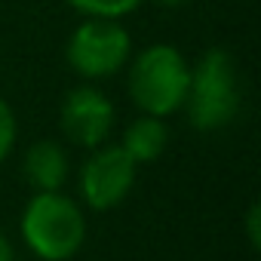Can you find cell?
I'll list each match as a JSON object with an SVG mask.
<instances>
[{
  "label": "cell",
  "instance_id": "obj_2",
  "mask_svg": "<svg viewBox=\"0 0 261 261\" xmlns=\"http://www.w3.org/2000/svg\"><path fill=\"white\" fill-rule=\"evenodd\" d=\"M19 230L40 261H68L86 243V215L62 191L34 194L22 209Z\"/></svg>",
  "mask_w": 261,
  "mask_h": 261
},
{
  "label": "cell",
  "instance_id": "obj_1",
  "mask_svg": "<svg viewBox=\"0 0 261 261\" xmlns=\"http://www.w3.org/2000/svg\"><path fill=\"white\" fill-rule=\"evenodd\" d=\"M188 83H191V65L185 53L172 43L145 46L133 59L129 77H126V89H129L133 105L142 114H151L160 120L185 108Z\"/></svg>",
  "mask_w": 261,
  "mask_h": 261
},
{
  "label": "cell",
  "instance_id": "obj_3",
  "mask_svg": "<svg viewBox=\"0 0 261 261\" xmlns=\"http://www.w3.org/2000/svg\"><path fill=\"white\" fill-rule=\"evenodd\" d=\"M185 111L191 126L200 129V133L224 129L237 117L240 77H237V62L227 49H206L197 59V65H191Z\"/></svg>",
  "mask_w": 261,
  "mask_h": 261
},
{
  "label": "cell",
  "instance_id": "obj_13",
  "mask_svg": "<svg viewBox=\"0 0 261 261\" xmlns=\"http://www.w3.org/2000/svg\"><path fill=\"white\" fill-rule=\"evenodd\" d=\"M157 4H163V7H181V4H188V0H157Z\"/></svg>",
  "mask_w": 261,
  "mask_h": 261
},
{
  "label": "cell",
  "instance_id": "obj_12",
  "mask_svg": "<svg viewBox=\"0 0 261 261\" xmlns=\"http://www.w3.org/2000/svg\"><path fill=\"white\" fill-rule=\"evenodd\" d=\"M0 261H16V252H13V243L7 233H0Z\"/></svg>",
  "mask_w": 261,
  "mask_h": 261
},
{
  "label": "cell",
  "instance_id": "obj_4",
  "mask_svg": "<svg viewBox=\"0 0 261 261\" xmlns=\"http://www.w3.org/2000/svg\"><path fill=\"white\" fill-rule=\"evenodd\" d=\"M65 56L80 80H108L120 74L133 56V37L114 19H83V25H77L68 37Z\"/></svg>",
  "mask_w": 261,
  "mask_h": 261
},
{
  "label": "cell",
  "instance_id": "obj_5",
  "mask_svg": "<svg viewBox=\"0 0 261 261\" xmlns=\"http://www.w3.org/2000/svg\"><path fill=\"white\" fill-rule=\"evenodd\" d=\"M136 178H139V166L129 160V154L120 145L92 148L89 157L80 163V175H77L80 200L95 212H108L129 197V191L136 188Z\"/></svg>",
  "mask_w": 261,
  "mask_h": 261
},
{
  "label": "cell",
  "instance_id": "obj_7",
  "mask_svg": "<svg viewBox=\"0 0 261 261\" xmlns=\"http://www.w3.org/2000/svg\"><path fill=\"white\" fill-rule=\"evenodd\" d=\"M22 172H25V181H28V188L34 194L62 191L68 185V175H71V163H68L65 145H59L53 139L34 142L25 151V157H22Z\"/></svg>",
  "mask_w": 261,
  "mask_h": 261
},
{
  "label": "cell",
  "instance_id": "obj_6",
  "mask_svg": "<svg viewBox=\"0 0 261 261\" xmlns=\"http://www.w3.org/2000/svg\"><path fill=\"white\" fill-rule=\"evenodd\" d=\"M59 126L65 142H71L74 148H101L111 139L114 129V101L92 83H80L74 86L59 111Z\"/></svg>",
  "mask_w": 261,
  "mask_h": 261
},
{
  "label": "cell",
  "instance_id": "obj_10",
  "mask_svg": "<svg viewBox=\"0 0 261 261\" xmlns=\"http://www.w3.org/2000/svg\"><path fill=\"white\" fill-rule=\"evenodd\" d=\"M16 136H19V126H16V111L10 108L7 98H0V163H4L16 145Z\"/></svg>",
  "mask_w": 261,
  "mask_h": 261
},
{
  "label": "cell",
  "instance_id": "obj_11",
  "mask_svg": "<svg viewBox=\"0 0 261 261\" xmlns=\"http://www.w3.org/2000/svg\"><path fill=\"white\" fill-rule=\"evenodd\" d=\"M246 237L252 249H261V206L258 203H252L246 212Z\"/></svg>",
  "mask_w": 261,
  "mask_h": 261
},
{
  "label": "cell",
  "instance_id": "obj_9",
  "mask_svg": "<svg viewBox=\"0 0 261 261\" xmlns=\"http://www.w3.org/2000/svg\"><path fill=\"white\" fill-rule=\"evenodd\" d=\"M68 4L77 13H83L86 19H114V22H120L123 16L136 13L145 0H68Z\"/></svg>",
  "mask_w": 261,
  "mask_h": 261
},
{
  "label": "cell",
  "instance_id": "obj_8",
  "mask_svg": "<svg viewBox=\"0 0 261 261\" xmlns=\"http://www.w3.org/2000/svg\"><path fill=\"white\" fill-rule=\"evenodd\" d=\"M166 142H169V129L160 117H151V114H142L136 117L123 129V139H120V148L129 154L136 166L142 163H154L163 151H166Z\"/></svg>",
  "mask_w": 261,
  "mask_h": 261
}]
</instances>
